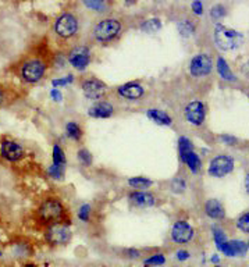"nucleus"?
<instances>
[{
  "label": "nucleus",
  "mask_w": 249,
  "mask_h": 267,
  "mask_svg": "<svg viewBox=\"0 0 249 267\" xmlns=\"http://www.w3.org/2000/svg\"><path fill=\"white\" fill-rule=\"evenodd\" d=\"M213 39L219 49L222 50H236L244 43V35L233 28H227L217 24L213 31Z\"/></svg>",
  "instance_id": "nucleus-1"
},
{
  "label": "nucleus",
  "mask_w": 249,
  "mask_h": 267,
  "mask_svg": "<svg viewBox=\"0 0 249 267\" xmlns=\"http://www.w3.org/2000/svg\"><path fill=\"white\" fill-rule=\"evenodd\" d=\"M66 216V209L60 199L57 198H47L38 207V217L45 224L60 223Z\"/></svg>",
  "instance_id": "nucleus-2"
},
{
  "label": "nucleus",
  "mask_w": 249,
  "mask_h": 267,
  "mask_svg": "<svg viewBox=\"0 0 249 267\" xmlns=\"http://www.w3.org/2000/svg\"><path fill=\"white\" fill-rule=\"evenodd\" d=\"M45 241L52 247H63L67 245L73 240V231L66 223H53L49 224L43 233Z\"/></svg>",
  "instance_id": "nucleus-3"
},
{
  "label": "nucleus",
  "mask_w": 249,
  "mask_h": 267,
  "mask_svg": "<svg viewBox=\"0 0 249 267\" xmlns=\"http://www.w3.org/2000/svg\"><path fill=\"white\" fill-rule=\"evenodd\" d=\"M46 63L41 59H28L20 67V75L27 84H38L46 74Z\"/></svg>",
  "instance_id": "nucleus-4"
},
{
  "label": "nucleus",
  "mask_w": 249,
  "mask_h": 267,
  "mask_svg": "<svg viewBox=\"0 0 249 267\" xmlns=\"http://www.w3.org/2000/svg\"><path fill=\"white\" fill-rule=\"evenodd\" d=\"M178 149H180V157H181L182 163L187 164V167L191 170V173H199L201 167H202V161H201V157L198 156V153L194 150L192 142L187 136H181L178 139Z\"/></svg>",
  "instance_id": "nucleus-5"
},
{
  "label": "nucleus",
  "mask_w": 249,
  "mask_h": 267,
  "mask_svg": "<svg viewBox=\"0 0 249 267\" xmlns=\"http://www.w3.org/2000/svg\"><path fill=\"white\" fill-rule=\"evenodd\" d=\"M122 31V22L116 18H106L98 22V25L95 27L94 35L96 40H99L102 43H106L113 40Z\"/></svg>",
  "instance_id": "nucleus-6"
},
{
  "label": "nucleus",
  "mask_w": 249,
  "mask_h": 267,
  "mask_svg": "<svg viewBox=\"0 0 249 267\" xmlns=\"http://www.w3.org/2000/svg\"><path fill=\"white\" fill-rule=\"evenodd\" d=\"M234 166H236V161L230 154H217L209 163L208 171L212 177L222 178V177L229 175L234 170Z\"/></svg>",
  "instance_id": "nucleus-7"
},
{
  "label": "nucleus",
  "mask_w": 249,
  "mask_h": 267,
  "mask_svg": "<svg viewBox=\"0 0 249 267\" xmlns=\"http://www.w3.org/2000/svg\"><path fill=\"white\" fill-rule=\"evenodd\" d=\"M184 117L192 127H202L206 121V106L201 100H191L184 109Z\"/></svg>",
  "instance_id": "nucleus-8"
},
{
  "label": "nucleus",
  "mask_w": 249,
  "mask_h": 267,
  "mask_svg": "<svg viewBox=\"0 0 249 267\" xmlns=\"http://www.w3.org/2000/svg\"><path fill=\"white\" fill-rule=\"evenodd\" d=\"M81 88L87 99L98 100V102L103 99L109 91L108 85L103 81H101L99 78H94V77L85 78L82 81Z\"/></svg>",
  "instance_id": "nucleus-9"
},
{
  "label": "nucleus",
  "mask_w": 249,
  "mask_h": 267,
  "mask_svg": "<svg viewBox=\"0 0 249 267\" xmlns=\"http://www.w3.org/2000/svg\"><path fill=\"white\" fill-rule=\"evenodd\" d=\"M213 70V59L206 53H199L194 56L189 61V73L195 78L208 77Z\"/></svg>",
  "instance_id": "nucleus-10"
},
{
  "label": "nucleus",
  "mask_w": 249,
  "mask_h": 267,
  "mask_svg": "<svg viewBox=\"0 0 249 267\" xmlns=\"http://www.w3.org/2000/svg\"><path fill=\"white\" fill-rule=\"evenodd\" d=\"M54 31L60 38L68 39L78 31V20L75 18L74 14H63L54 22Z\"/></svg>",
  "instance_id": "nucleus-11"
},
{
  "label": "nucleus",
  "mask_w": 249,
  "mask_h": 267,
  "mask_svg": "<svg viewBox=\"0 0 249 267\" xmlns=\"http://www.w3.org/2000/svg\"><path fill=\"white\" fill-rule=\"evenodd\" d=\"M194 235H195V230L185 220L175 221L171 228V241L178 245H185L191 242L194 240Z\"/></svg>",
  "instance_id": "nucleus-12"
},
{
  "label": "nucleus",
  "mask_w": 249,
  "mask_h": 267,
  "mask_svg": "<svg viewBox=\"0 0 249 267\" xmlns=\"http://www.w3.org/2000/svg\"><path fill=\"white\" fill-rule=\"evenodd\" d=\"M0 156L6 161L17 163L24 159L25 152H24V147L21 146L18 142L13 139H4L0 143Z\"/></svg>",
  "instance_id": "nucleus-13"
},
{
  "label": "nucleus",
  "mask_w": 249,
  "mask_h": 267,
  "mask_svg": "<svg viewBox=\"0 0 249 267\" xmlns=\"http://www.w3.org/2000/svg\"><path fill=\"white\" fill-rule=\"evenodd\" d=\"M68 63L71 67H74L78 71L87 70V67L91 64V50L87 46H75L68 53Z\"/></svg>",
  "instance_id": "nucleus-14"
},
{
  "label": "nucleus",
  "mask_w": 249,
  "mask_h": 267,
  "mask_svg": "<svg viewBox=\"0 0 249 267\" xmlns=\"http://www.w3.org/2000/svg\"><path fill=\"white\" fill-rule=\"evenodd\" d=\"M249 245L247 241L243 240H231L227 241L223 248L220 249V252L223 255H226L227 258H245L248 254Z\"/></svg>",
  "instance_id": "nucleus-15"
},
{
  "label": "nucleus",
  "mask_w": 249,
  "mask_h": 267,
  "mask_svg": "<svg viewBox=\"0 0 249 267\" xmlns=\"http://www.w3.org/2000/svg\"><path fill=\"white\" fill-rule=\"evenodd\" d=\"M117 94L127 100H138L145 95V88L139 82H127L117 88Z\"/></svg>",
  "instance_id": "nucleus-16"
},
{
  "label": "nucleus",
  "mask_w": 249,
  "mask_h": 267,
  "mask_svg": "<svg viewBox=\"0 0 249 267\" xmlns=\"http://www.w3.org/2000/svg\"><path fill=\"white\" fill-rule=\"evenodd\" d=\"M88 114L94 119H109L115 114V107L108 100H99L88 109Z\"/></svg>",
  "instance_id": "nucleus-17"
},
{
  "label": "nucleus",
  "mask_w": 249,
  "mask_h": 267,
  "mask_svg": "<svg viewBox=\"0 0 249 267\" xmlns=\"http://www.w3.org/2000/svg\"><path fill=\"white\" fill-rule=\"evenodd\" d=\"M128 199L135 207H152L156 203L155 195L148 191H134L129 194Z\"/></svg>",
  "instance_id": "nucleus-18"
},
{
  "label": "nucleus",
  "mask_w": 249,
  "mask_h": 267,
  "mask_svg": "<svg viewBox=\"0 0 249 267\" xmlns=\"http://www.w3.org/2000/svg\"><path fill=\"white\" fill-rule=\"evenodd\" d=\"M205 213L209 219L215 221H220L226 219V210L222 202L217 199H208L205 203Z\"/></svg>",
  "instance_id": "nucleus-19"
},
{
  "label": "nucleus",
  "mask_w": 249,
  "mask_h": 267,
  "mask_svg": "<svg viewBox=\"0 0 249 267\" xmlns=\"http://www.w3.org/2000/svg\"><path fill=\"white\" fill-rule=\"evenodd\" d=\"M146 116H148L150 120H153L156 124L159 126H171L173 124V119L168 116L166 112L163 110H159V109H149L146 112Z\"/></svg>",
  "instance_id": "nucleus-20"
},
{
  "label": "nucleus",
  "mask_w": 249,
  "mask_h": 267,
  "mask_svg": "<svg viewBox=\"0 0 249 267\" xmlns=\"http://www.w3.org/2000/svg\"><path fill=\"white\" fill-rule=\"evenodd\" d=\"M216 70H217L219 75H220L224 81H227V82H236L237 81L236 75H234V73L231 71L229 63L224 60L223 57H219V59H217V63H216Z\"/></svg>",
  "instance_id": "nucleus-21"
},
{
  "label": "nucleus",
  "mask_w": 249,
  "mask_h": 267,
  "mask_svg": "<svg viewBox=\"0 0 249 267\" xmlns=\"http://www.w3.org/2000/svg\"><path fill=\"white\" fill-rule=\"evenodd\" d=\"M66 134H67L68 138H71L73 140H81L82 135V128L80 127V124L77 121H68L66 124Z\"/></svg>",
  "instance_id": "nucleus-22"
},
{
  "label": "nucleus",
  "mask_w": 249,
  "mask_h": 267,
  "mask_svg": "<svg viewBox=\"0 0 249 267\" xmlns=\"http://www.w3.org/2000/svg\"><path fill=\"white\" fill-rule=\"evenodd\" d=\"M212 235H213V240H215L216 247H217L219 251H220L223 245L229 241L226 231H224L222 227H219V226H213V227H212Z\"/></svg>",
  "instance_id": "nucleus-23"
},
{
  "label": "nucleus",
  "mask_w": 249,
  "mask_h": 267,
  "mask_svg": "<svg viewBox=\"0 0 249 267\" xmlns=\"http://www.w3.org/2000/svg\"><path fill=\"white\" fill-rule=\"evenodd\" d=\"M166 265V256L162 252H157V254L150 255L149 258H146L143 261V266L145 267H159Z\"/></svg>",
  "instance_id": "nucleus-24"
},
{
  "label": "nucleus",
  "mask_w": 249,
  "mask_h": 267,
  "mask_svg": "<svg viewBox=\"0 0 249 267\" xmlns=\"http://www.w3.org/2000/svg\"><path fill=\"white\" fill-rule=\"evenodd\" d=\"M177 28H178V32H180V35L184 36V38H188V36H191L192 33H195V29H196L195 24L189 20L180 21V22L177 24Z\"/></svg>",
  "instance_id": "nucleus-25"
},
{
  "label": "nucleus",
  "mask_w": 249,
  "mask_h": 267,
  "mask_svg": "<svg viewBox=\"0 0 249 267\" xmlns=\"http://www.w3.org/2000/svg\"><path fill=\"white\" fill-rule=\"evenodd\" d=\"M162 28V21L159 18H150V20L143 21L141 24V29L146 33H155Z\"/></svg>",
  "instance_id": "nucleus-26"
},
{
  "label": "nucleus",
  "mask_w": 249,
  "mask_h": 267,
  "mask_svg": "<svg viewBox=\"0 0 249 267\" xmlns=\"http://www.w3.org/2000/svg\"><path fill=\"white\" fill-rule=\"evenodd\" d=\"M152 181L145 177H132L128 180V185L132 187L134 189H146V188L152 187Z\"/></svg>",
  "instance_id": "nucleus-27"
},
{
  "label": "nucleus",
  "mask_w": 249,
  "mask_h": 267,
  "mask_svg": "<svg viewBox=\"0 0 249 267\" xmlns=\"http://www.w3.org/2000/svg\"><path fill=\"white\" fill-rule=\"evenodd\" d=\"M67 159H66V153L63 150V147L57 143L53 145V164H59V166H66Z\"/></svg>",
  "instance_id": "nucleus-28"
},
{
  "label": "nucleus",
  "mask_w": 249,
  "mask_h": 267,
  "mask_svg": "<svg viewBox=\"0 0 249 267\" xmlns=\"http://www.w3.org/2000/svg\"><path fill=\"white\" fill-rule=\"evenodd\" d=\"M47 174L56 181H60L64 178L66 174V166H59V164H52L47 168Z\"/></svg>",
  "instance_id": "nucleus-29"
},
{
  "label": "nucleus",
  "mask_w": 249,
  "mask_h": 267,
  "mask_svg": "<svg viewBox=\"0 0 249 267\" xmlns=\"http://www.w3.org/2000/svg\"><path fill=\"white\" fill-rule=\"evenodd\" d=\"M237 228L240 230V231H243L244 234H248L249 233V213L248 212H244L238 219H237L236 223Z\"/></svg>",
  "instance_id": "nucleus-30"
},
{
  "label": "nucleus",
  "mask_w": 249,
  "mask_h": 267,
  "mask_svg": "<svg viewBox=\"0 0 249 267\" xmlns=\"http://www.w3.org/2000/svg\"><path fill=\"white\" fill-rule=\"evenodd\" d=\"M106 3L108 0H84V4L91 8V10H95V11H103L106 8Z\"/></svg>",
  "instance_id": "nucleus-31"
},
{
  "label": "nucleus",
  "mask_w": 249,
  "mask_h": 267,
  "mask_svg": "<svg viewBox=\"0 0 249 267\" xmlns=\"http://www.w3.org/2000/svg\"><path fill=\"white\" fill-rule=\"evenodd\" d=\"M77 156H78V160H80L82 166L89 167L92 164V160H94V159H92V154H91V152H89L88 149H85V147H81V149L78 150Z\"/></svg>",
  "instance_id": "nucleus-32"
},
{
  "label": "nucleus",
  "mask_w": 249,
  "mask_h": 267,
  "mask_svg": "<svg viewBox=\"0 0 249 267\" xmlns=\"http://www.w3.org/2000/svg\"><path fill=\"white\" fill-rule=\"evenodd\" d=\"M226 7L223 4H216L210 8V17L213 21H219L226 17Z\"/></svg>",
  "instance_id": "nucleus-33"
},
{
  "label": "nucleus",
  "mask_w": 249,
  "mask_h": 267,
  "mask_svg": "<svg viewBox=\"0 0 249 267\" xmlns=\"http://www.w3.org/2000/svg\"><path fill=\"white\" fill-rule=\"evenodd\" d=\"M91 210H92V209H91V206H89L88 203L80 206V209H78V219H80L82 223H88L89 219H91Z\"/></svg>",
  "instance_id": "nucleus-34"
},
{
  "label": "nucleus",
  "mask_w": 249,
  "mask_h": 267,
  "mask_svg": "<svg viewBox=\"0 0 249 267\" xmlns=\"http://www.w3.org/2000/svg\"><path fill=\"white\" fill-rule=\"evenodd\" d=\"M123 256L127 258V259H131V261H136L142 256L141 251L135 249V248H128V249H124L123 251Z\"/></svg>",
  "instance_id": "nucleus-35"
},
{
  "label": "nucleus",
  "mask_w": 249,
  "mask_h": 267,
  "mask_svg": "<svg viewBox=\"0 0 249 267\" xmlns=\"http://www.w3.org/2000/svg\"><path fill=\"white\" fill-rule=\"evenodd\" d=\"M71 82H74V77H73V75H67V77H64V78H57V80L52 81L54 88L64 87V85H68V84H71Z\"/></svg>",
  "instance_id": "nucleus-36"
},
{
  "label": "nucleus",
  "mask_w": 249,
  "mask_h": 267,
  "mask_svg": "<svg viewBox=\"0 0 249 267\" xmlns=\"http://www.w3.org/2000/svg\"><path fill=\"white\" fill-rule=\"evenodd\" d=\"M220 140H222L224 145H229V146H234L238 139H237L236 136H233V135H227V134H223L220 135Z\"/></svg>",
  "instance_id": "nucleus-37"
},
{
  "label": "nucleus",
  "mask_w": 249,
  "mask_h": 267,
  "mask_svg": "<svg viewBox=\"0 0 249 267\" xmlns=\"http://www.w3.org/2000/svg\"><path fill=\"white\" fill-rule=\"evenodd\" d=\"M171 188L174 192H182L185 189V181L181 180V178H175L173 182H171Z\"/></svg>",
  "instance_id": "nucleus-38"
},
{
  "label": "nucleus",
  "mask_w": 249,
  "mask_h": 267,
  "mask_svg": "<svg viewBox=\"0 0 249 267\" xmlns=\"http://www.w3.org/2000/svg\"><path fill=\"white\" fill-rule=\"evenodd\" d=\"M191 258V254H189L187 249H178L175 252V259L178 262H187Z\"/></svg>",
  "instance_id": "nucleus-39"
},
{
  "label": "nucleus",
  "mask_w": 249,
  "mask_h": 267,
  "mask_svg": "<svg viewBox=\"0 0 249 267\" xmlns=\"http://www.w3.org/2000/svg\"><path fill=\"white\" fill-rule=\"evenodd\" d=\"M192 10H194V13H195L196 15H202L203 13L202 1H201V0H194V3H192Z\"/></svg>",
  "instance_id": "nucleus-40"
},
{
  "label": "nucleus",
  "mask_w": 249,
  "mask_h": 267,
  "mask_svg": "<svg viewBox=\"0 0 249 267\" xmlns=\"http://www.w3.org/2000/svg\"><path fill=\"white\" fill-rule=\"evenodd\" d=\"M50 96H52V99H53L54 102H61V99H63V95H61V92L57 88H53V89L50 91Z\"/></svg>",
  "instance_id": "nucleus-41"
},
{
  "label": "nucleus",
  "mask_w": 249,
  "mask_h": 267,
  "mask_svg": "<svg viewBox=\"0 0 249 267\" xmlns=\"http://www.w3.org/2000/svg\"><path fill=\"white\" fill-rule=\"evenodd\" d=\"M6 102V91L3 89V87H0V107L4 105Z\"/></svg>",
  "instance_id": "nucleus-42"
},
{
  "label": "nucleus",
  "mask_w": 249,
  "mask_h": 267,
  "mask_svg": "<svg viewBox=\"0 0 249 267\" xmlns=\"http://www.w3.org/2000/svg\"><path fill=\"white\" fill-rule=\"evenodd\" d=\"M210 262H212L213 265H219V263H220V258H219V255H217V254L212 255V258H210Z\"/></svg>",
  "instance_id": "nucleus-43"
},
{
  "label": "nucleus",
  "mask_w": 249,
  "mask_h": 267,
  "mask_svg": "<svg viewBox=\"0 0 249 267\" xmlns=\"http://www.w3.org/2000/svg\"><path fill=\"white\" fill-rule=\"evenodd\" d=\"M21 267H38V266H36L35 263H29V262H28V263H24Z\"/></svg>",
  "instance_id": "nucleus-44"
},
{
  "label": "nucleus",
  "mask_w": 249,
  "mask_h": 267,
  "mask_svg": "<svg viewBox=\"0 0 249 267\" xmlns=\"http://www.w3.org/2000/svg\"><path fill=\"white\" fill-rule=\"evenodd\" d=\"M135 3V0H125V4H128V6H129V4H134Z\"/></svg>",
  "instance_id": "nucleus-45"
},
{
  "label": "nucleus",
  "mask_w": 249,
  "mask_h": 267,
  "mask_svg": "<svg viewBox=\"0 0 249 267\" xmlns=\"http://www.w3.org/2000/svg\"><path fill=\"white\" fill-rule=\"evenodd\" d=\"M213 267H223V266H220V265H213Z\"/></svg>",
  "instance_id": "nucleus-46"
},
{
  "label": "nucleus",
  "mask_w": 249,
  "mask_h": 267,
  "mask_svg": "<svg viewBox=\"0 0 249 267\" xmlns=\"http://www.w3.org/2000/svg\"><path fill=\"white\" fill-rule=\"evenodd\" d=\"M0 256H3V254H1V252H0Z\"/></svg>",
  "instance_id": "nucleus-47"
}]
</instances>
